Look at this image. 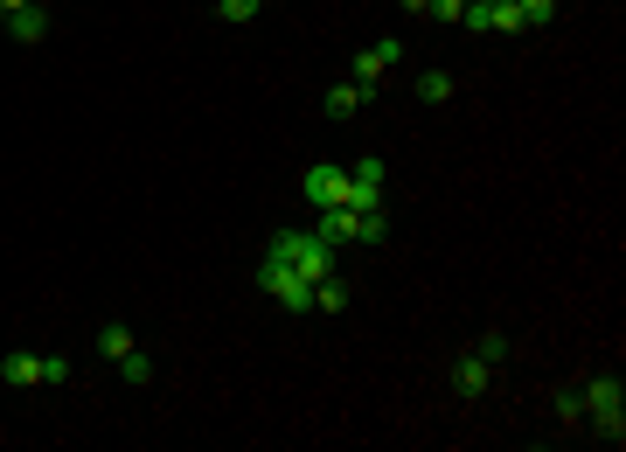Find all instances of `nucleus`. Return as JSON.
<instances>
[{"instance_id":"obj_1","label":"nucleus","mask_w":626,"mask_h":452,"mask_svg":"<svg viewBox=\"0 0 626 452\" xmlns=\"http://www.w3.org/2000/svg\"><path fill=\"white\" fill-rule=\"evenodd\" d=\"M272 258H286V265H293L300 279H313V286L334 272V244H320L313 230H279V237H272Z\"/></svg>"},{"instance_id":"obj_2","label":"nucleus","mask_w":626,"mask_h":452,"mask_svg":"<svg viewBox=\"0 0 626 452\" xmlns=\"http://www.w3.org/2000/svg\"><path fill=\"white\" fill-rule=\"evenodd\" d=\"M578 397H585V418L599 425V439L620 446V439H626V390H620V376H592Z\"/></svg>"},{"instance_id":"obj_3","label":"nucleus","mask_w":626,"mask_h":452,"mask_svg":"<svg viewBox=\"0 0 626 452\" xmlns=\"http://www.w3.org/2000/svg\"><path fill=\"white\" fill-rule=\"evenodd\" d=\"M258 293H265V300H279L286 313H307V306H313V279H300L286 258H272V251H265V265H258Z\"/></svg>"},{"instance_id":"obj_4","label":"nucleus","mask_w":626,"mask_h":452,"mask_svg":"<svg viewBox=\"0 0 626 452\" xmlns=\"http://www.w3.org/2000/svg\"><path fill=\"white\" fill-rule=\"evenodd\" d=\"M348 209H362V216L383 209V160H376V153H362V160L348 167Z\"/></svg>"},{"instance_id":"obj_5","label":"nucleus","mask_w":626,"mask_h":452,"mask_svg":"<svg viewBox=\"0 0 626 452\" xmlns=\"http://www.w3.org/2000/svg\"><path fill=\"white\" fill-rule=\"evenodd\" d=\"M300 195H307L313 209H334V202H348V167H307Z\"/></svg>"},{"instance_id":"obj_6","label":"nucleus","mask_w":626,"mask_h":452,"mask_svg":"<svg viewBox=\"0 0 626 452\" xmlns=\"http://www.w3.org/2000/svg\"><path fill=\"white\" fill-rule=\"evenodd\" d=\"M397 56H404L397 42H369V49H355V84H383V70H390Z\"/></svg>"},{"instance_id":"obj_7","label":"nucleus","mask_w":626,"mask_h":452,"mask_svg":"<svg viewBox=\"0 0 626 452\" xmlns=\"http://www.w3.org/2000/svg\"><path fill=\"white\" fill-rule=\"evenodd\" d=\"M355 223H362V216H355L348 202H334V209H320L313 237H320V244H355Z\"/></svg>"},{"instance_id":"obj_8","label":"nucleus","mask_w":626,"mask_h":452,"mask_svg":"<svg viewBox=\"0 0 626 452\" xmlns=\"http://www.w3.org/2000/svg\"><path fill=\"white\" fill-rule=\"evenodd\" d=\"M376 98V84H355V77H341V84H327V112L334 119H348V112H362Z\"/></svg>"},{"instance_id":"obj_9","label":"nucleus","mask_w":626,"mask_h":452,"mask_svg":"<svg viewBox=\"0 0 626 452\" xmlns=\"http://www.w3.org/2000/svg\"><path fill=\"white\" fill-rule=\"evenodd\" d=\"M453 390H460V397H487V390H494V369H487L480 355H467V362L453 369Z\"/></svg>"},{"instance_id":"obj_10","label":"nucleus","mask_w":626,"mask_h":452,"mask_svg":"<svg viewBox=\"0 0 626 452\" xmlns=\"http://www.w3.org/2000/svg\"><path fill=\"white\" fill-rule=\"evenodd\" d=\"M7 28H14V42H42V35H49V14H42V7L28 0L21 14H7Z\"/></svg>"},{"instance_id":"obj_11","label":"nucleus","mask_w":626,"mask_h":452,"mask_svg":"<svg viewBox=\"0 0 626 452\" xmlns=\"http://www.w3.org/2000/svg\"><path fill=\"white\" fill-rule=\"evenodd\" d=\"M98 355H105V362H119V355H133V327H119V320H105V327H98Z\"/></svg>"},{"instance_id":"obj_12","label":"nucleus","mask_w":626,"mask_h":452,"mask_svg":"<svg viewBox=\"0 0 626 452\" xmlns=\"http://www.w3.org/2000/svg\"><path fill=\"white\" fill-rule=\"evenodd\" d=\"M0 376H7L14 390H28V383H42V355H7V362H0Z\"/></svg>"},{"instance_id":"obj_13","label":"nucleus","mask_w":626,"mask_h":452,"mask_svg":"<svg viewBox=\"0 0 626 452\" xmlns=\"http://www.w3.org/2000/svg\"><path fill=\"white\" fill-rule=\"evenodd\" d=\"M313 306H320V313H341V306H348V286H341V279L327 272V279L313 286Z\"/></svg>"},{"instance_id":"obj_14","label":"nucleus","mask_w":626,"mask_h":452,"mask_svg":"<svg viewBox=\"0 0 626 452\" xmlns=\"http://www.w3.org/2000/svg\"><path fill=\"white\" fill-rule=\"evenodd\" d=\"M418 98H425V105L453 98V77H446V70H425V77H418Z\"/></svg>"},{"instance_id":"obj_15","label":"nucleus","mask_w":626,"mask_h":452,"mask_svg":"<svg viewBox=\"0 0 626 452\" xmlns=\"http://www.w3.org/2000/svg\"><path fill=\"white\" fill-rule=\"evenodd\" d=\"M473 355H480L487 369H501V362H508V334H480V341H473Z\"/></svg>"},{"instance_id":"obj_16","label":"nucleus","mask_w":626,"mask_h":452,"mask_svg":"<svg viewBox=\"0 0 626 452\" xmlns=\"http://www.w3.org/2000/svg\"><path fill=\"white\" fill-rule=\"evenodd\" d=\"M119 376H126V383H154V362L133 348V355H119Z\"/></svg>"},{"instance_id":"obj_17","label":"nucleus","mask_w":626,"mask_h":452,"mask_svg":"<svg viewBox=\"0 0 626 452\" xmlns=\"http://www.w3.org/2000/svg\"><path fill=\"white\" fill-rule=\"evenodd\" d=\"M216 7H223V21H251L265 0H216Z\"/></svg>"},{"instance_id":"obj_18","label":"nucleus","mask_w":626,"mask_h":452,"mask_svg":"<svg viewBox=\"0 0 626 452\" xmlns=\"http://www.w3.org/2000/svg\"><path fill=\"white\" fill-rule=\"evenodd\" d=\"M494 28H501V35H515V28H522V14H515V0H501V7H494Z\"/></svg>"},{"instance_id":"obj_19","label":"nucleus","mask_w":626,"mask_h":452,"mask_svg":"<svg viewBox=\"0 0 626 452\" xmlns=\"http://www.w3.org/2000/svg\"><path fill=\"white\" fill-rule=\"evenodd\" d=\"M557 418H564V425H571V418H585V397H578V390H564V397H557Z\"/></svg>"},{"instance_id":"obj_20","label":"nucleus","mask_w":626,"mask_h":452,"mask_svg":"<svg viewBox=\"0 0 626 452\" xmlns=\"http://www.w3.org/2000/svg\"><path fill=\"white\" fill-rule=\"evenodd\" d=\"M460 7H467V0H432L425 14H439V21H460Z\"/></svg>"},{"instance_id":"obj_21","label":"nucleus","mask_w":626,"mask_h":452,"mask_svg":"<svg viewBox=\"0 0 626 452\" xmlns=\"http://www.w3.org/2000/svg\"><path fill=\"white\" fill-rule=\"evenodd\" d=\"M21 7H28V0H0V21H7V14H21Z\"/></svg>"},{"instance_id":"obj_22","label":"nucleus","mask_w":626,"mask_h":452,"mask_svg":"<svg viewBox=\"0 0 626 452\" xmlns=\"http://www.w3.org/2000/svg\"><path fill=\"white\" fill-rule=\"evenodd\" d=\"M404 7H411V14H425V7H432V0H404Z\"/></svg>"}]
</instances>
